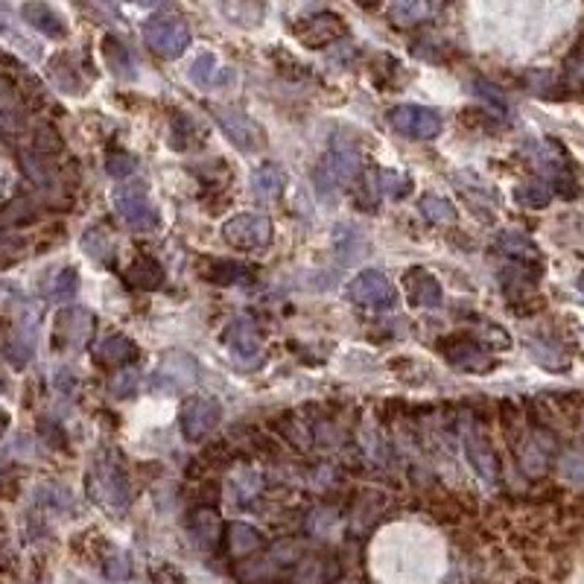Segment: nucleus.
I'll use <instances>...</instances> for the list:
<instances>
[{
    "mask_svg": "<svg viewBox=\"0 0 584 584\" xmlns=\"http://www.w3.org/2000/svg\"><path fill=\"white\" fill-rule=\"evenodd\" d=\"M114 207H117V217L123 219L132 231L149 234L158 228V211H155V205L149 202V190L143 182L117 187Z\"/></svg>",
    "mask_w": 584,
    "mask_h": 584,
    "instance_id": "1",
    "label": "nucleus"
},
{
    "mask_svg": "<svg viewBox=\"0 0 584 584\" xmlns=\"http://www.w3.org/2000/svg\"><path fill=\"white\" fill-rule=\"evenodd\" d=\"M222 345L231 354V359L239 368H258L263 363V339L258 324L251 319L239 316L234 319L226 331H222Z\"/></svg>",
    "mask_w": 584,
    "mask_h": 584,
    "instance_id": "2",
    "label": "nucleus"
},
{
    "mask_svg": "<svg viewBox=\"0 0 584 584\" xmlns=\"http://www.w3.org/2000/svg\"><path fill=\"white\" fill-rule=\"evenodd\" d=\"M143 41L155 56L178 58L190 48V27L178 18H153L143 24Z\"/></svg>",
    "mask_w": 584,
    "mask_h": 584,
    "instance_id": "3",
    "label": "nucleus"
},
{
    "mask_svg": "<svg viewBox=\"0 0 584 584\" xmlns=\"http://www.w3.org/2000/svg\"><path fill=\"white\" fill-rule=\"evenodd\" d=\"M211 114L217 120V126L226 132V138L239 149V153H260V149L266 146L263 129L254 123L246 111L226 106V109H214Z\"/></svg>",
    "mask_w": 584,
    "mask_h": 584,
    "instance_id": "4",
    "label": "nucleus"
},
{
    "mask_svg": "<svg viewBox=\"0 0 584 584\" xmlns=\"http://www.w3.org/2000/svg\"><path fill=\"white\" fill-rule=\"evenodd\" d=\"M348 295L354 304L366 307V310H392L398 304V292L392 287V281H388L383 272H377V269L359 272L351 281Z\"/></svg>",
    "mask_w": 584,
    "mask_h": 584,
    "instance_id": "5",
    "label": "nucleus"
},
{
    "mask_svg": "<svg viewBox=\"0 0 584 584\" xmlns=\"http://www.w3.org/2000/svg\"><path fill=\"white\" fill-rule=\"evenodd\" d=\"M199 380V363L185 351H170L153 374L155 392H185Z\"/></svg>",
    "mask_w": 584,
    "mask_h": 584,
    "instance_id": "6",
    "label": "nucleus"
},
{
    "mask_svg": "<svg viewBox=\"0 0 584 584\" xmlns=\"http://www.w3.org/2000/svg\"><path fill=\"white\" fill-rule=\"evenodd\" d=\"M222 237L239 251H260L272 243V222L258 214H239L222 226Z\"/></svg>",
    "mask_w": 584,
    "mask_h": 584,
    "instance_id": "7",
    "label": "nucleus"
},
{
    "mask_svg": "<svg viewBox=\"0 0 584 584\" xmlns=\"http://www.w3.org/2000/svg\"><path fill=\"white\" fill-rule=\"evenodd\" d=\"M388 123L412 141H432L441 132V114L436 109L403 102V106H395L388 111Z\"/></svg>",
    "mask_w": 584,
    "mask_h": 584,
    "instance_id": "8",
    "label": "nucleus"
},
{
    "mask_svg": "<svg viewBox=\"0 0 584 584\" xmlns=\"http://www.w3.org/2000/svg\"><path fill=\"white\" fill-rule=\"evenodd\" d=\"M222 421V407L217 398L196 395L187 398L182 407V432L187 441H202L219 427Z\"/></svg>",
    "mask_w": 584,
    "mask_h": 584,
    "instance_id": "9",
    "label": "nucleus"
},
{
    "mask_svg": "<svg viewBox=\"0 0 584 584\" xmlns=\"http://www.w3.org/2000/svg\"><path fill=\"white\" fill-rule=\"evenodd\" d=\"M91 494L111 508H123L129 503V483L123 471L117 468V462H111L109 456H100L97 465L91 471Z\"/></svg>",
    "mask_w": 584,
    "mask_h": 584,
    "instance_id": "10",
    "label": "nucleus"
},
{
    "mask_svg": "<svg viewBox=\"0 0 584 584\" xmlns=\"http://www.w3.org/2000/svg\"><path fill=\"white\" fill-rule=\"evenodd\" d=\"M94 334V316L85 307H65L56 316V348L82 351Z\"/></svg>",
    "mask_w": 584,
    "mask_h": 584,
    "instance_id": "11",
    "label": "nucleus"
},
{
    "mask_svg": "<svg viewBox=\"0 0 584 584\" xmlns=\"http://www.w3.org/2000/svg\"><path fill=\"white\" fill-rule=\"evenodd\" d=\"M292 33L304 48L319 50V48H327V44H336L342 36H345V21L334 12H319V15H313V18L298 21Z\"/></svg>",
    "mask_w": 584,
    "mask_h": 584,
    "instance_id": "12",
    "label": "nucleus"
},
{
    "mask_svg": "<svg viewBox=\"0 0 584 584\" xmlns=\"http://www.w3.org/2000/svg\"><path fill=\"white\" fill-rule=\"evenodd\" d=\"M403 287H407V298L412 307H439L441 298H444V290H441V281L427 272L424 266H412L407 275H403Z\"/></svg>",
    "mask_w": 584,
    "mask_h": 584,
    "instance_id": "13",
    "label": "nucleus"
},
{
    "mask_svg": "<svg viewBox=\"0 0 584 584\" xmlns=\"http://www.w3.org/2000/svg\"><path fill=\"white\" fill-rule=\"evenodd\" d=\"M444 356L451 359V366L459 371H471V374H483L494 368V356L488 354L485 345H479L473 339H459L451 348L444 351Z\"/></svg>",
    "mask_w": 584,
    "mask_h": 584,
    "instance_id": "14",
    "label": "nucleus"
},
{
    "mask_svg": "<svg viewBox=\"0 0 584 584\" xmlns=\"http://www.w3.org/2000/svg\"><path fill=\"white\" fill-rule=\"evenodd\" d=\"M41 292H44V298H50V302H56V304L73 302V295L80 292V272L73 266L50 269L41 281Z\"/></svg>",
    "mask_w": 584,
    "mask_h": 584,
    "instance_id": "15",
    "label": "nucleus"
},
{
    "mask_svg": "<svg viewBox=\"0 0 584 584\" xmlns=\"http://www.w3.org/2000/svg\"><path fill=\"white\" fill-rule=\"evenodd\" d=\"M134 356H138V348H134V342L126 339L123 334H111L94 348V363L100 368H123Z\"/></svg>",
    "mask_w": 584,
    "mask_h": 584,
    "instance_id": "16",
    "label": "nucleus"
},
{
    "mask_svg": "<svg viewBox=\"0 0 584 584\" xmlns=\"http://www.w3.org/2000/svg\"><path fill=\"white\" fill-rule=\"evenodd\" d=\"M24 21L38 29L41 36L48 38H65L68 36V21L62 18V12H56L50 4H27L21 6Z\"/></svg>",
    "mask_w": 584,
    "mask_h": 584,
    "instance_id": "17",
    "label": "nucleus"
},
{
    "mask_svg": "<svg viewBox=\"0 0 584 584\" xmlns=\"http://www.w3.org/2000/svg\"><path fill=\"white\" fill-rule=\"evenodd\" d=\"M190 80L199 88H226L231 82V70L222 65L211 50H205L196 62L190 65Z\"/></svg>",
    "mask_w": 584,
    "mask_h": 584,
    "instance_id": "18",
    "label": "nucleus"
},
{
    "mask_svg": "<svg viewBox=\"0 0 584 584\" xmlns=\"http://www.w3.org/2000/svg\"><path fill=\"white\" fill-rule=\"evenodd\" d=\"M283 187H287V173H283L278 164H263V167H258L251 175V190L260 202L281 199Z\"/></svg>",
    "mask_w": 584,
    "mask_h": 584,
    "instance_id": "19",
    "label": "nucleus"
},
{
    "mask_svg": "<svg viewBox=\"0 0 584 584\" xmlns=\"http://www.w3.org/2000/svg\"><path fill=\"white\" fill-rule=\"evenodd\" d=\"M497 251H503L505 258H512L523 266H529V263H541V249H537L532 239L526 234H520V231H505L500 234L497 239Z\"/></svg>",
    "mask_w": 584,
    "mask_h": 584,
    "instance_id": "20",
    "label": "nucleus"
},
{
    "mask_svg": "<svg viewBox=\"0 0 584 584\" xmlns=\"http://www.w3.org/2000/svg\"><path fill=\"white\" fill-rule=\"evenodd\" d=\"M50 80L62 88L65 94H80L82 91V70L77 65V56L62 53L50 62Z\"/></svg>",
    "mask_w": 584,
    "mask_h": 584,
    "instance_id": "21",
    "label": "nucleus"
},
{
    "mask_svg": "<svg viewBox=\"0 0 584 584\" xmlns=\"http://www.w3.org/2000/svg\"><path fill=\"white\" fill-rule=\"evenodd\" d=\"M102 56H106L109 70L117 80H134V56L117 36L102 38Z\"/></svg>",
    "mask_w": 584,
    "mask_h": 584,
    "instance_id": "22",
    "label": "nucleus"
},
{
    "mask_svg": "<svg viewBox=\"0 0 584 584\" xmlns=\"http://www.w3.org/2000/svg\"><path fill=\"white\" fill-rule=\"evenodd\" d=\"M202 275L211 283H219V287H234V283L251 281V269L237 260H207L202 266Z\"/></svg>",
    "mask_w": 584,
    "mask_h": 584,
    "instance_id": "23",
    "label": "nucleus"
},
{
    "mask_svg": "<svg viewBox=\"0 0 584 584\" xmlns=\"http://www.w3.org/2000/svg\"><path fill=\"white\" fill-rule=\"evenodd\" d=\"M226 544L234 558H246L263 547V535L254 526H249V523H231L226 532Z\"/></svg>",
    "mask_w": 584,
    "mask_h": 584,
    "instance_id": "24",
    "label": "nucleus"
},
{
    "mask_svg": "<svg viewBox=\"0 0 584 584\" xmlns=\"http://www.w3.org/2000/svg\"><path fill=\"white\" fill-rule=\"evenodd\" d=\"M126 281L138 290H158L164 283V269L155 258H134L126 269Z\"/></svg>",
    "mask_w": 584,
    "mask_h": 584,
    "instance_id": "25",
    "label": "nucleus"
},
{
    "mask_svg": "<svg viewBox=\"0 0 584 584\" xmlns=\"http://www.w3.org/2000/svg\"><path fill=\"white\" fill-rule=\"evenodd\" d=\"M465 453L471 459V465L476 468V473L483 476V479H491L497 476V456H494L491 451V444L485 439H479V436H468L465 439Z\"/></svg>",
    "mask_w": 584,
    "mask_h": 584,
    "instance_id": "26",
    "label": "nucleus"
},
{
    "mask_svg": "<svg viewBox=\"0 0 584 584\" xmlns=\"http://www.w3.org/2000/svg\"><path fill=\"white\" fill-rule=\"evenodd\" d=\"M82 251H85L91 260H97V263L111 260V254H114V239H111V231H109V228H102V226L88 228V231L82 234Z\"/></svg>",
    "mask_w": 584,
    "mask_h": 584,
    "instance_id": "27",
    "label": "nucleus"
},
{
    "mask_svg": "<svg viewBox=\"0 0 584 584\" xmlns=\"http://www.w3.org/2000/svg\"><path fill=\"white\" fill-rule=\"evenodd\" d=\"M0 36L4 38H9L15 48H18L27 58H41V48L33 41V38H27V36H21L18 29H15V21H12V9L6 6V4H0Z\"/></svg>",
    "mask_w": 584,
    "mask_h": 584,
    "instance_id": "28",
    "label": "nucleus"
},
{
    "mask_svg": "<svg viewBox=\"0 0 584 584\" xmlns=\"http://www.w3.org/2000/svg\"><path fill=\"white\" fill-rule=\"evenodd\" d=\"M439 6L432 4H418V0H403V4H392L388 6V18H392L398 27H412V24H421L430 15H436Z\"/></svg>",
    "mask_w": 584,
    "mask_h": 584,
    "instance_id": "29",
    "label": "nucleus"
},
{
    "mask_svg": "<svg viewBox=\"0 0 584 584\" xmlns=\"http://www.w3.org/2000/svg\"><path fill=\"white\" fill-rule=\"evenodd\" d=\"M418 207H421V214L430 222H436V226H451V222H456V207L444 196H436V193H427V196L418 202Z\"/></svg>",
    "mask_w": 584,
    "mask_h": 584,
    "instance_id": "30",
    "label": "nucleus"
},
{
    "mask_svg": "<svg viewBox=\"0 0 584 584\" xmlns=\"http://www.w3.org/2000/svg\"><path fill=\"white\" fill-rule=\"evenodd\" d=\"M515 199L523 207H547L552 202V187L547 182H526L515 190Z\"/></svg>",
    "mask_w": 584,
    "mask_h": 584,
    "instance_id": "31",
    "label": "nucleus"
},
{
    "mask_svg": "<svg viewBox=\"0 0 584 584\" xmlns=\"http://www.w3.org/2000/svg\"><path fill=\"white\" fill-rule=\"evenodd\" d=\"M219 517L214 512H199L196 520H193V535H196V541L205 547V549H211L217 541H219Z\"/></svg>",
    "mask_w": 584,
    "mask_h": 584,
    "instance_id": "32",
    "label": "nucleus"
},
{
    "mask_svg": "<svg viewBox=\"0 0 584 584\" xmlns=\"http://www.w3.org/2000/svg\"><path fill=\"white\" fill-rule=\"evenodd\" d=\"M231 491H234V497L246 505V503H251L260 494V476L254 473V471H249V468L246 471H237L231 476Z\"/></svg>",
    "mask_w": 584,
    "mask_h": 584,
    "instance_id": "33",
    "label": "nucleus"
},
{
    "mask_svg": "<svg viewBox=\"0 0 584 584\" xmlns=\"http://www.w3.org/2000/svg\"><path fill=\"white\" fill-rule=\"evenodd\" d=\"M377 185H380V193L388 199H400V196H407V190L412 187V182L407 175H400L395 170H380L377 173Z\"/></svg>",
    "mask_w": 584,
    "mask_h": 584,
    "instance_id": "34",
    "label": "nucleus"
},
{
    "mask_svg": "<svg viewBox=\"0 0 584 584\" xmlns=\"http://www.w3.org/2000/svg\"><path fill=\"white\" fill-rule=\"evenodd\" d=\"M106 170L114 178H129L134 170H138V161H134V155L123 153V149H111L106 158Z\"/></svg>",
    "mask_w": 584,
    "mask_h": 584,
    "instance_id": "35",
    "label": "nucleus"
},
{
    "mask_svg": "<svg viewBox=\"0 0 584 584\" xmlns=\"http://www.w3.org/2000/svg\"><path fill=\"white\" fill-rule=\"evenodd\" d=\"M138 380H141V374L126 368V371L114 374V377L109 380V392L114 398H120V400H126V398H132L134 392H138Z\"/></svg>",
    "mask_w": 584,
    "mask_h": 584,
    "instance_id": "36",
    "label": "nucleus"
},
{
    "mask_svg": "<svg viewBox=\"0 0 584 584\" xmlns=\"http://www.w3.org/2000/svg\"><path fill=\"white\" fill-rule=\"evenodd\" d=\"M473 91H476V97H483L485 102H491L494 109L508 111V102H505V97H503V91H500L497 85H491V82L476 80V82H473Z\"/></svg>",
    "mask_w": 584,
    "mask_h": 584,
    "instance_id": "37",
    "label": "nucleus"
},
{
    "mask_svg": "<svg viewBox=\"0 0 584 584\" xmlns=\"http://www.w3.org/2000/svg\"><path fill=\"white\" fill-rule=\"evenodd\" d=\"M106 576H109L111 581H126V579L132 576V561H129V556H123V552H117L114 558H109V561H106Z\"/></svg>",
    "mask_w": 584,
    "mask_h": 584,
    "instance_id": "38",
    "label": "nucleus"
},
{
    "mask_svg": "<svg viewBox=\"0 0 584 584\" xmlns=\"http://www.w3.org/2000/svg\"><path fill=\"white\" fill-rule=\"evenodd\" d=\"M222 12L228 15V18H237V15H243V18H239V27H249V24H254L260 18V6L254 9V12H246V6H222Z\"/></svg>",
    "mask_w": 584,
    "mask_h": 584,
    "instance_id": "39",
    "label": "nucleus"
},
{
    "mask_svg": "<svg viewBox=\"0 0 584 584\" xmlns=\"http://www.w3.org/2000/svg\"><path fill=\"white\" fill-rule=\"evenodd\" d=\"M6 427H9V412L0 409V436H4V432H6Z\"/></svg>",
    "mask_w": 584,
    "mask_h": 584,
    "instance_id": "40",
    "label": "nucleus"
},
{
    "mask_svg": "<svg viewBox=\"0 0 584 584\" xmlns=\"http://www.w3.org/2000/svg\"><path fill=\"white\" fill-rule=\"evenodd\" d=\"M6 388H9V377H6L4 371H0V392H6Z\"/></svg>",
    "mask_w": 584,
    "mask_h": 584,
    "instance_id": "41",
    "label": "nucleus"
},
{
    "mask_svg": "<svg viewBox=\"0 0 584 584\" xmlns=\"http://www.w3.org/2000/svg\"><path fill=\"white\" fill-rule=\"evenodd\" d=\"M576 287H579V292H581V295H584V272H581V275H579V281H576Z\"/></svg>",
    "mask_w": 584,
    "mask_h": 584,
    "instance_id": "42",
    "label": "nucleus"
}]
</instances>
